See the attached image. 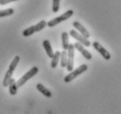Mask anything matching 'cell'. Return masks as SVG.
Segmentation results:
<instances>
[{"mask_svg": "<svg viewBox=\"0 0 121 114\" xmlns=\"http://www.w3.org/2000/svg\"><path fill=\"white\" fill-rule=\"evenodd\" d=\"M9 91H10V94L12 95V96H15L17 94V82L14 79H11V82H10V84H9Z\"/></svg>", "mask_w": 121, "mask_h": 114, "instance_id": "13", "label": "cell"}, {"mask_svg": "<svg viewBox=\"0 0 121 114\" xmlns=\"http://www.w3.org/2000/svg\"><path fill=\"white\" fill-rule=\"evenodd\" d=\"M73 46H74L75 49H77L78 51H79L80 53H81V55H82L85 59H87V60H91V59L92 58L91 54L90 53L88 50H86L82 44H80V43H78V42H76V43L73 44Z\"/></svg>", "mask_w": 121, "mask_h": 114, "instance_id": "7", "label": "cell"}, {"mask_svg": "<svg viewBox=\"0 0 121 114\" xmlns=\"http://www.w3.org/2000/svg\"><path fill=\"white\" fill-rule=\"evenodd\" d=\"M38 72H39V68L38 67L31 68L28 72H26L25 75H23L22 77L19 78L18 80L17 81V88L23 86L28 80H30V78H32L33 76H35V75L38 74Z\"/></svg>", "mask_w": 121, "mask_h": 114, "instance_id": "3", "label": "cell"}, {"mask_svg": "<svg viewBox=\"0 0 121 114\" xmlns=\"http://www.w3.org/2000/svg\"><path fill=\"white\" fill-rule=\"evenodd\" d=\"M62 47H63V49L65 51H67L68 49V47H69V34L68 33H66V32H64L62 33Z\"/></svg>", "mask_w": 121, "mask_h": 114, "instance_id": "12", "label": "cell"}, {"mask_svg": "<svg viewBox=\"0 0 121 114\" xmlns=\"http://www.w3.org/2000/svg\"><path fill=\"white\" fill-rule=\"evenodd\" d=\"M19 61H20V57H19V56H18V55L15 56V57L13 58V60H12V61L11 62V64H10V66H9V69H8L9 71H11V72L13 73L14 71H15V69H16L17 65L18 64Z\"/></svg>", "mask_w": 121, "mask_h": 114, "instance_id": "14", "label": "cell"}, {"mask_svg": "<svg viewBox=\"0 0 121 114\" xmlns=\"http://www.w3.org/2000/svg\"><path fill=\"white\" fill-rule=\"evenodd\" d=\"M12 75H13V73L7 70V72H6L5 75H4V81H3V85L4 87L9 86L10 82H11V80L12 79Z\"/></svg>", "mask_w": 121, "mask_h": 114, "instance_id": "15", "label": "cell"}, {"mask_svg": "<svg viewBox=\"0 0 121 114\" xmlns=\"http://www.w3.org/2000/svg\"><path fill=\"white\" fill-rule=\"evenodd\" d=\"M37 89H38V90H39V92H41L42 94L44 95V97H51L52 96V93L51 92V90H49V89H47L46 87H44L43 84H37Z\"/></svg>", "mask_w": 121, "mask_h": 114, "instance_id": "10", "label": "cell"}, {"mask_svg": "<svg viewBox=\"0 0 121 114\" xmlns=\"http://www.w3.org/2000/svg\"><path fill=\"white\" fill-rule=\"evenodd\" d=\"M67 65V51L64 50L60 55V66L62 68H65Z\"/></svg>", "mask_w": 121, "mask_h": 114, "instance_id": "16", "label": "cell"}, {"mask_svg": "<svg viewBox=\"0 0 121 114\" xmlns=\"http://www.w3.org/2000/svg\"><path fill=\"white\" fill-rule=\"evenodd\" d=\"M13 13H14V10L12 8L0 10V18H4V17H7V16H11Z\"/></svg>", "mask_w": 121, "mask_h": 114, "instance_id": "17", "label": "cell"}, {"mask_svg": "<svg viewBox=\"0 0 121 114\" xmlns=\"http://www.w3.org/2000/svg\"><path fill=\"white\" fill-rule=\"evenodd\" d=\"M74 56H75V47L73 44H69L67 49V65L66 69L69 72H72L74 66Z\"/></svg>", "mask_w": 121, "mask_h": 114, "instance_id": "4", "label": "cell"}, {"mask_svg": "<svg viewBox=\"0 0 121 114\" xmlns=\"http://www.w3.org/2000/svg\"><path fill=\"white\" fill-rule=\"evenodd\" d=\"M59 5H60V0H52L53 12H58L59 11Z\"/></svg>", "mask_w": 121, "mask_h": 114, "instance_id": "20", "label": "cell"}, {"mask_svg": "<svg viewBox=\"0 0 121 114\" xmlns=\"http://www.w3.org/2000/svg\"><path fill=\"white\" fill-rule=\"evenodd\" d=\"M47 25V22L45 20H41V21H39L36 25H35V31L36 32H40L44 29L45 26Z\"/></svg>", "mask_w": 121, "mask_h": 114, "instance_id": "19", "label": "cell"}, {"mask_svg": "<svg viewBox=\"0 0 121 114\" xmlns=\"http://www.w3.org/2000/svg\"><path fill=\"white\" fill-rule=\"evenodd\" d=\"M0 1H1V0H0Z\"/></svg>", "mask_w": 121, "mask_h": 114, "instance_id": "22", "label": "cell"}, {"mask_svg": "<svg viewBox=\"0 0 121 114\" xmlns=\"http://www.w3.org/2000/svg\"><path fill=\"white\" fill-rule=\"evenodd\" d=\"M70 35H71L72 38H74L75 40H77L78 43L82 44L83 46H85V47H90V46H91V42L89 41V40L85 38V37H83L82 35L80 34H78L76 30L70 31Z\"/></svg>", "mask_w": 121, "mask_h": 114, "instance_id": "5", "label": "cell"}, {"mask_svg": "<svg viewBox=\"0 0 121 114\" xmlns=\"http://www.w3.org/2000/svg\"><path fill=\"white\" fill-rule=\"evenodd\" d=\"M73 13H74V11H72V10H68V11H65V13L62 14V15L58 16V17L55 18V19H53V20H50L49 22H47V25H48L49 27H53V26L57 25L58 24H59V23L63 22V21H65V20H67L68 19H70V18L73 15Z\"/></svg>", "mask_w": 121, "mask_h": 114, "instance_id": "1", "label": "cell"}, {"mask_svg": "<svg viewBox=\"0 0 121 114\" xmlns=\"http://www.w3.org/2000/svg\"><path fill=\"white\" fill-rule=\"evenodd\" d=\"M72 25H73V26L79 32V34H81L83 37H85L86 39H88L89 37H90V33L85 29V27L81 24V23L78 22V21H74V22L72 23Z\"/></svg>", "mask_w": 121, "mask_h": 114, "instance_id": "8", "label": "cell"}, {"mask_svg": "<svg viewBox=\"0 0 121 114\" xmlns=\"http://www.w3.org/2000/svg\"><path fill=\"white\" fill-rule=\"evenodd\" d=\"M92 46H93L94 48H95V49H96L102 56H103V58H105V60H107V61L108 60H110L111 54L109 53V52H108V51L106 50L100 43H99L98 41H94L93 43H92Z\"/></svg>", "mask_w": 121, "mask_h": 114, "instance_id": "6", "label": "cell"}, {"mask_svg": "<svg viewBox=\"0 0 121 114\" xmlns=\"http://www.w3.org/2000/svg\"><path fill=\"white\" fill-rule=\"evenodd\" d=\"M60 51H56L55 53H54V55L52 58V62H51V67L52 68V69H55L58 66V61H60Z\"/></svg>", "mask_w": 121, "mask_h": 114, "instance_id": "11", "label": "cell"}, {"mask_svg": "<svg viewBox=\"0 0 121 114\" xmlns=\"http://www.w3.org/2000/svg\"><path fill=\"white\" fill-rule=\"evenodd\" d=\"M36 31H35V25H31L30 27L26 28L25 30H24L23 32V35L25 37H29L30 35H32L33 34H35Z\"/></svg>", "mask_w": 121, "mask_h": 114, "instance_id": "18", "label": "cell"}, {"mask_svg": "<svg viewBox=\"0 0 121 114\" xmlns=\"http://www.w3.org/2000/svg\"><path fill=\"white\" fill-rule=\"evenodd\" d=\"M43 47H44V50L46 52V55H48L49 58H52L53 55H54V52L52 50V45L50 43V41L48 40H44L43 41Z\"/></svg>", "mask_w": 121, "mask_h": 114, "instance_id": "9", "label": "cell"}, {"mask_svg": "<svg viewBox=\"0 0 121 114\" xmlns=\"http://www.w3.org/2000/svg\"><path fill=\"white\" fill-rule=\"evenodd\" d=\"M88 69V66L86 65V64H82V65H80L79 67L77 68L76 69L72 70V72H70L68 75H66L64 81L65 82V83H70V82H72V80H74L75 78L78 76L79 75L83 74L84 72H85L86 70Z\"/></svg>", "mask_w": 121, "mask_h": 114, "instance_id": "2", "label": "cell"}, {"mask_svg": "<svg viewBox=\"0 0 121 114\" xmlns=\"http://www.w3.org/2000/svg\"><path fill=\"white\" fill-rule=\"evenodd\" d=\"M15 1H18V0H1L0 1V5H5L7 4H10L11 2H15Z\"/></svg>", "mask_w": 121, "mask_h": 114, "instance_id": "21", "label": "cell"}]
</instances>
